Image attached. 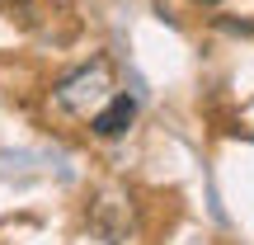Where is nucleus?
I'll return each mask as SVG.
<instances>
[{
	"mask_svg": "<svg viewBox=\"0 0 254 245\" xmlns=\"http://www.w3.org/2000/svg\"><path fill=\"white\" fill-rule=\"evenodd\" d=\"M109 90H113V66H109V57H94L90 66H80V71H71L62 85L52 90V99H57V109H66V113H94L104 99H109Z\"/></svg>",
	"mask_w": 254,
	"mask_h": 245,
	"instance_id": "f257e3e1",
	"label": "nucleus"
},
{
	"mask_svg": "<svg viewBox=\"0 0 254 245\" xmlns=\"http://www.w3.org/2000/svg\"><path fill=\"white\" fill-rule=\"evenodd\" d=\"M132 118H136V104L127 99V94H109V99L90 113V127L99 137H123L127 127H132Z\"/></svg>",
	"mask_w": 254,
	"mask_h": 245,
	"instance_id": "f03ea898",
	"label": "nucleus"
},
{
	"mask_svg": "<svg viewBox=\"0 0 254 245\" xmlns=\"http://www.w3.org/2000/svg\"><path fill=\"white\" fill-rule=\"evenodd\" d=\"M0 9H5V14H28L33 0H0Z\"/></svg>",
	"mask_w": 254,
	"mask_h": 245,
	"instance_id": "7ed1b4c3",
	"label": "nucleus"
},
{
	"mask_svg": "<svg viewBox=\"0 0 254 245\" xmlns=\"http://www.w3.org/2000/svg\"><path fill=\"white\" fill-rule=\"evenodd\" d=\"M193 5H221V0H193Z\"/></svg>",
	"mask_w": 254,
	"mask_h": 245,
	"instance_id": "20e7f679",
	"label": "nucleus"
}]
</instances>
